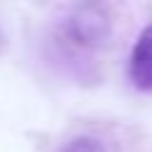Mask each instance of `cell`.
<instances>
[{"instance_id":"obj_3","label":"cell","mask_w":152,"mask_h":152,"mask_svg":"<svg viewBox=\"0 0 152 152\" xmlns=\"http://www.w3.org/2000/svg\"><path fill=\"white\" fill-rule=\"evenodd\" d=\"M127 79L137 91L152 94V20L140 31L127 58Z\"/></svg>"},{"instance_id":"obj_1","label":"cell","mask_w":152,"mask_h":152,"mask_svg":"<svg viewBox=\"0 0 152 152\" xmlns=\"http://www.w3.org/2000/svg\"><path fill=\"white\" fill-rule=\"evenodd\" d=\"M124 13L127 5L119 3H71L56 8L43 36V58L79 84L102 79Z\"/></svg>"},{"instance_id":"obj_2","label":"cell","mask_w":152,"mask_h":152,"mask_svg":"<svg viewBox=\"0 0 152 152\" xmlns=\"http://www.w3.org/2000/svg\"><path fill=\"white\" fill-rule=\"evenodd\" d=\"M53 152H150V145L124 124L84 122L74 127Z\"/></svg>"}]
</instances>
